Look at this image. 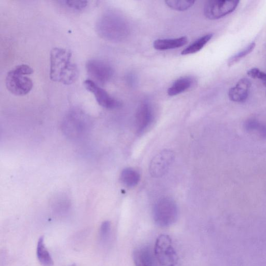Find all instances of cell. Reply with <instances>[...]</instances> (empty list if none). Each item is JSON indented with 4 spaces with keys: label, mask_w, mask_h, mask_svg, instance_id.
Segmentation results:
<instances>
[{
    "label": "cell",
    "mask_w": 266,
    "mask_h": 266,
    "mask_svg": "<svg viewBox=\"0 0 266 266\" xmlns=\"http://www.w3.org/2000/svg\"><path fill=\"white\" fill-rule=\"evenodd\" d=\"M33 72V70L28 65L16 66L7 74L6 86L8 90L16 96H26L33 87V82L28 77Z\"/></svg>",
    "instance_id": "2"
},
{
    "label": "cell",
    "mask_w": 266,
    "mask_h": 266,
    "mask_svg": "<svg viewBox=\"0 0 266 266\" xmlns=\"http://www.w3.org/2000/svg\"><path fill=\"white\" fill-rule=\"evenodd\" d=\"M70 266H77V265H76L75 264H72V265H70Z\"/></svg>",
    "instance_id": "23"
},
{
    "label": "cell",
    "mask_w": 266,
    "mask_h": 266,
    "mask_svg": "<svg viewBox=\"0 0 266 266\" xmlns=\"http://www.w3.org/2000/svg\"><path fill=\"white\" fill-rule=\"evenodd\" d=\"M133 260L136 266H150L149 257L143 250H136L133 253Z\"/></svg>",
    "instance_id": "19"
},
{
    "label": "cell",
    "mask_w": 266,
    "mask_h": 266,
    "mask_svg": "<svg viewBox=\"0 0 266 266\" xmlns=\"http://www.w3.org/2000/svg\"><path fill=\"white\" fill-rule=\"evenodd\" d=\"M79 74L78 68L72 61L70 50L55 48L51 51L50 76L52 81L70 85L77 80Z\"/></svg>",
    "instance_id": "1"
},
{
    "label": "cell",
    "mask_w": 266,
    "mask_h": 266,
    "mask_svg": "<svg viewBox=\"0 0 266 266\" xmlns=\"http://www.w3.org/2000/svg\"><path fill=\"white\" fill-rule=\"evenodd\" d=\"M255 47V43L253 42L244 49L242 51L233 56L229 62H228V65L230 67L234 65L244 58L245 56L250 54L254 50Z\"/></svg>",
    "instance_id": "18"
},
{
    "label": "cell",
    "mask_w": 266,
    "mask_h": 266,
    "mask_svg": "<svg viewBox=\"0 0 266 266\" xmlns=\"http://www.w3.org/2000/svg\"><path fill=\"white\" fill-rule=\"evenodd\" d=\"M176 202L170 198H163L156 203L154 208V218L159 226L166 227L176 222L178 217Z\"/></svg>",
    "instance_id": "4"
},
{
    "label": "cell",
    "mask_w": 266,
    "mask_h": 266,
    "mask_svg": "<svg viewBox=\"0 0 266 266\" xmlns=\"http://www.w3.org/2000/svg\"><path fill=\"white\" fill-rule=\"evenodd\" d=\"M85 88L92 93L98 104L103 108L108 109H116L122 106L121 103L112 97L99 85L92 80H86L84 82Z\"/></svg>",
    "instance_id": "9"
},
{
    "label": "cell",
    "mask_w": 266,
    "mask_h": 266,
    "mask_svg": "<svg viewBox=\"0 0 266 266\" xmlns=\"http://www.w3.org/2000/svg\"><path fill=\"white\" fill-rule=\"evenodd\" d=\"M96 26L100 35L108 40H118L123 34L120 18L113 12H108L103 14L98 21Z\"/></svg>",
    "instance_id": "3"
},
{
    "label": "cell",
    "mask_w": 266,
    "mask_h": 266,
    "mask_svg": "<svg viewBox=\"0 0 266 266\" xmlns=\"http://www.w3.org/2000/svg\"><path fill=\"white\" fill-rule=\"evenodd\" d=\"M172 150L164 149L152 159L149 166V172L152 177L160 178L167 172L175 160Z\"/></svg>",
    "instance_id": "7"
},
{
    "label": "cell",
    "mask_w": 266,
    "mask_h": 266,
    "mask_svg": "<svg viewBox=\"0 0 266 266\" xmlns=\"http://www.w3.org/2000/svg\"><path fill=\"white\" fill-rule=\"evenodd\" d=\"M155 254L162 266H178L179 257L172 244V239L167 235L159 236L156 241Z\"/></svg>",
    "instance_id": "5"
},
{
    "label": "cell",
    "mask_w": 266,
    "mask_h": 266,
    "mask_svg": "<svg viewBox=\"0 0 266 266\" xmlns=\"http://www.w3.org/2000/svg\"><path fill=\"white\" fill-rule=\"evenodd\" d=\"M36 256L43 266H53L54 261L45 243V238L41 237L38 240L36 247Z\"/></svg>",
    "instance_id": "14"
},
{
    "label": "cell",
    "mask_w": 266,
    "mask_h": 266,
    "mask_svg": "<svg viewBox=\"0 0 266 266\" xmlns=\"http://www.w3.org/2000/svg\"><path fill=\"white\" fill-rule=\"evenodd\" d=\"M213 37L212 34H208L200 38L182 52V55L193 54L199 52L210 41Z\"/></svg>",
    "instance_id": "16"
},
{
    "label": "cell",
    "mask_w": 266,
    "mask_h": 266,
    "mask_svg": "<svg viewBox=\"0 0 266 266\" xmlns=\"http://www.w3.org/2000/svg\"><path fill=\"white\" fill-rule=\"evenodd\" d=\"M248 75L254 79H258L266 82V73L258 68H252L248 71Z\"/></svg>",
    "instance_id": "22"
},
{
    "label": "cell",
    "mask_w": 266,
    "mask_h": 266,
    "mask_svg": "<svg viewBox=\"0 0 266 266\" xmlns=\"http://www.w3.org/2000/svg\"><path fill=\"white\" fill-rule=\"evenodd\" d=\"M188 42L187 36H182L173 39H158L154 43V47L158 50H167L181 48Z\"/></svg>",
    "instance_id": "12"
},
{
    "label": "cell",
    "mask_w": 266,
    "mask_h": 266,
    "mask_svg": "<svg viewBox=\"0 0 266 266\" xmlns=\"http://www.w3.org/2000/svg\"><path fill=\"white\" fill-rule=\"evenodd\" d=\"M86 69L90 77L96 83L104 84L112 78L114 71L107 62L99 59H91L86 64Z\"/></svg>",
    "instance_id": "6"
},
{
    "label": "cell",
    "mask_w": 266,
    "mask_h": 266,
    "mask_svg": "<svg viewBox=\"0 0 266 266\" xmlns=\"http://www.w3.org/2000/svg\"><path fill=\"white\" fill-rule=\"evenodd\" d=\"M111 232V224L109 221H104L101 226L100 237L103 241H105L109 237Z\"/></svg>",
    "instance_id": "21"
},
{
    "label": "cell",
    "mask_w": 266,
    "mask_h": 266,
    "mask_svg": "<svg viewBox=\"0 0 266 266\" xmlns=\"http://www.w3.org/2000/svg\"><path fill=\"white\" fill-rule=\"evenodd\" d=\"M239 2L212 0L207 2L204 6V13L210 20H217L234 11Z\"/></svg>",
    "instance_id": "8"
},
{
    "label": "cell",
    "mask_w": 266,
    "mask_h": 266,
    "mask_svg": "<svg viewBox=\"0 0 266 266\" xmlns=\"http://www.w3.org/2000/svg\"><path fill=\"white\" fill-rule=\"evenodd\" d=\"M141 176L137 170L132 168H126L121 174V181L128 187L137 186L140 181Z\"/></svg>",
    "instance_id": "15"
},
{
    "label": "cell",
    "mask_w": 266,
    "mask_h": 266,
    "mask_svg": "<svg viewBox=\"0 0 266 266\" xmlns=\"http://www.w3.org/2000/svg\"><path fill=\"white\" fill-rule=\"evenodd\" d=\"M64 3L68 8L77 11L83 10L88 5V2L81 1V0H77V1H75V0H74V1H65Z\"/></svg>",
    "instance_id": "20"
},
{
    "label": "cell",
    "mask_w": 266,
    "mask_h": 266,
    "mask_svg": "<svg viewBox=\"0 0 266 266\" xmlns=\"http://www.w3.org/2000/svg\"><path fill=\"white\" fill-rule=\"evenodd\" d=\"M251 85L249 79H241L235 86L230 90L229 96L230 100L235 102H244L248 97Z\"/></svg>",
    "instance_id": "11"
},
{
    "label": "cell",
    "mask_w": 266,
    "mask_h": 266,
    "mask_svg": "<svg viewBox=\"0 0 266 266\" xmlns=\"http://www.w3.org/2000/svg\"><path fill=\"white\" fill-rule=\"evenodd\" d=\"M166 5L173 10L179 11H184L193 7L195 1H185V0H167L165 2Z\"/></svg>",
    "instance_id": "17"
},
{
    "label": "cell",
    "mask_w": 266,
    "mask_h": 266,
    "mask_svg": "<svg viewBox=\"0 0 266 266\" xmlns=\"http://www.w3.org/2000/svg\"><path fill=\"white\" fill-rule=\"evenodd\" d=\"M154 119V112L150 104L143 102L139 106L136 116L138 134L142 135L149 127Z\"/></svg>",
    "instance_id": "10"
},
{
    "label": "cell",
    "mask_w": 266,
    "mask_h": 266,
    "mask_svg": "<svg viewBox=\"0 0 266 266\" xmlns=\"http://www.w3.org/2000/svg\"><path fill=\"white\" fill-rule=\"evenodd\" d=\"M194 83L191 77H184L177 80L167 90V94L170 97L178 96L191 87Z\"/></svg>",
    "instance_id": "13"
}]
</instances>
